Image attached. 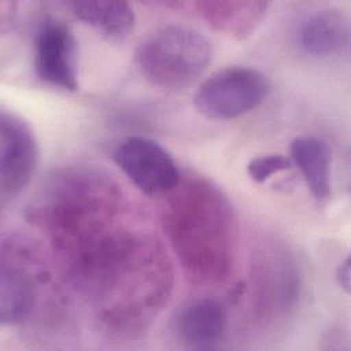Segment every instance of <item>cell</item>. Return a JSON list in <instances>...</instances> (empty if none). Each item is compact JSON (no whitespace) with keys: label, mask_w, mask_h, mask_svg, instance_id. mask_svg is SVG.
<instances>
[{"label":"cell","mask_w":351,"mask_h":351,"mask_svg":"<svg viewBox=\"0 0 351 351\" xmlns=\"http://www.w3.org/2000/svg\"><path fill=\"white\" fill-rule=\"evenodd\" d=\"M170 193L162 222L182 270L199 284L226 280L237 243L232 204L217 185L203 178L180 181Z\"/></svg>","instance_id":"1"},{"label":"cell","mask_w":351,"mask_h":351,"mask_svg":"<svg viewBox=\"0 0 351 351\" xmlns=\"http://www.w3.org/2000/svg\"><path fill=\"white\" fill-rule=\"evenodd\" d=\"M211 43L200 32L170 25L148 34L136 49V63L155 86L177 89L193 82L208 66Z\"/></svg>","instance_id":"2"},{"label":"cell","mask_w":351,"mask_h":351,"mask_svg":"<svg viewBox=\"0 0 351 351\" xmlns=\"http://www.w3.org/2000/svg\"><path fill=\"white\" fill-rule=\"evenodd\" d=\"M48 281L38 251L25 239L3 240L0 259V319L21 325L30 318L40 287Z\"/></svg>","instance_id":"3"},{"label":"cell","mask_w":351,"mask_h":351,"mask_svg":"<svg viewBox=\"0 0 351 351\" xmlns=\"http://www.w3.org/2000/svg\"><path fill=\"white\" fill-rule=\"evenodd\" d=\"M270 89L263 73L254 67L232 66L213 73L193 96L196 110L211 119H232L259 106Z\"/></svg>","instance_id":"4"},{"label":"cell","mask_w":351,"mask_h":351,"mask_svg":"<svg viewBox=\"0 0 351 351\" xmlns=\"http://www.w3.org/2000/svg\"><path fill=\"white\" fill-rule=\"evenodd\" d=\"M114 162L148 196L170 193L181 181L173 156L155 140L143 136L123 138L114 151Z\"/></svg>","instance_id":"5"},{"label":"cell","mask_w":351,"mask_h":351,"mask_svg":"<svg viewBox=\"0 0 351 351\" xmlns=\"http://www.w3.org/2000/svg\"><path fill=\"white\" fill-rule=\"evenodd\" d=\"M38 162V144L30 126L18 115L0 114V189L3 203L30 181Z\"/></svg>","instance_id":"6"},{"label":"cell","mask_w":351,"mask_h":351,"mask_svg":"<svg viewBox=\"0 0 351 351\" xmlns=\"http://www.w3.org/2000/svg\"><path fill=\"white\" fill-rule=\"evenodd\" d=\"M34 69L37 77L51 86L78 89L77 41L62 21L47 18L41 22L34 41Z\"/></svg>","instance_id":"7"},{"label":"cell","mask_w":351,"mask_h":351,"mask_svg":"<svg viewBox=\"0 0 351 351\" xmlns=\"http://www.w3.org/2000/svg\"><path fill=\"white\" fill-rule=\"evenodd\" d=\"M226 313L223 306L211 298L186 302L173 319L176 339L192 350H210L219 346L225 336Z\"/></svg>","instance_id":"8"},{"label":"cell","mask_w":351,"mask_h":351,"mask_svg":"<svg viewBox=\"0 0 351 351\" xmlns=\"http://www.w3.org/2000/svg\"><path fill=\"white\" fill-rule=\"evenodd\" d=\"M188 5L215 30L244 38L262 23L270 4L267 1L206 0L188 3Z\"/></svg>","instance_id":"9"},{"label":"cell","mask_w":351,"mask_h":351,"mask_svg":"<svg viewBox=\"0 0 351 351\" xmlns=\"http://www.w3.org/2000/svg\"><path fill=\"white\" fill-rule=\"evenodd\" d=\"M299 40L302 48L314 56L328 58L348 51L350 23L347 16L336 8L318 10L300 25Z\"/></svg>","instance_id":"10"},{"label":"cell","mask_w":351,"mask_h":351,"mask_svg":"<svg viewBox=\"0 0 351 351\" xmlns=\"http://www.w3.org/2000/svg\"><path fill=\"white\" fill-rule=\"evenodd\" d=\"M291 162L295 165L311 195L317 200L330 196L332 152L326 141L315 136L296 137L289 144Z\"/></svg>","instance_id":"11"},{"label":"cell","mask_w":351,"mask_h":351,"mask_svg":"<svg viewBox=\"0 0 351 351\" xmlns=\"http://www.w3.org/2000/svg\"><path fill=\"white\" fill-rule=\"evenodd\" d=\"M67 5L78 19L108 38L122 40L136 25L134 11L126 1L74 0Z\"/></svg>","instance_id":"12"},{"label":"cell","mask_w":351,"mask_h":351,"mask_svg":"<svg viewBox=\"0 0 351 351\" xmlns=\"http://www.w3.org/2000/svg\"><path fill=\"white\" fill-rule=\"evenodd\" d=\"M291 167L292 162L289 158L281 154H269L251 159L247 163V174L255 182H265L274 174L289 170Z\"/></svg>","instance_id":"13"},{"label":"cell","mask_w":351,"mask_h":351,"mask_svg":"<svg viewBox=\"0 0 351 351\" xmlns=\"http://www.w3.org/2000/svg\"><path fill=\"white\" fill-rule=\"evenodd\" d=\"M336 278L340 287L348 293L351 288V269H350V256H347L336 270Z\"/></svg>","instance_id":"14"}]
</instances>
